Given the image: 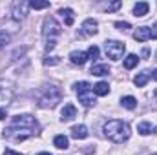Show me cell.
<instances>
[{"label":"cell","mask_w":157,"mask_h":155,"mask_svg":"<svg viewBox=\"0 0 157 155\" xmlns=\"http://www.w3.org/2000/svg\"><path fill=\"white\" fill-rule=\"evenodd\" d=\"M102 130H104V135H106L110 141L117 142V144H121V142H124V141L130 139V126H128L126 122L119 120V119L108 120Z\"/></svg>","instance_id":"1"},{"label":"cell","mask_w":157,"mask_h":155,"mask_svg":"<svg viewBox=\"0 0 157 155\" xmlns=\"http://www.w3.org/2000/svg\"><path fill=\"white\" fill-rule=\"evenodd\" d=\"M60 100H62V91L57 86H44L39 91L40 108H55Z\"/></svg>","instance_id":"2"},{"label":"cell","mask_w":157,"mask_h":155,"mask_svg":"<svg viewBox=\"0 0 157 155\" xmlns=\"http://www.w3.org/2000/svg\"><path fill=\"white\" fill-rule=\"evenodd\" d=\"M75 91H77L78 95V102H82V106H86V108H91V106H95V93H93V89H91V86L88 84V82H77L75 84Z\"/></svg>","instance_id":"3"},{"label":"cell","mask_w":157,"mask_h":155,"mask_svg":"<svg viewBox=\"0 0 157 155\" xmlns=\"http://www.w3.org/2000/svg\"><path fill=\"white\" fill-rule=\"evenodd\" d=\"M124 51H126V46L121 40H106L104 42V53L112 60H121L122 55H124Z\"/></svg>","instance_id":"4"},{"label":"cell","mask_w":157,"mask_h":155,"mask_svg":"<svg viewBox=\"0 0 157 155\" xmlns=\"http://www.w3.org/2000/svg\"><path fill=\"white\" fill-rule=\"evenodd\" d=\"M42 35H44L46 40H51V39H55V37L60 35V26H59V22H57L53 17H46V18H44Z\"/></svg>","instance_id":"5"},{"label":"cell","mask_w":157,"mask_h":155,"mask_svg":"<svg viewBox=\"0 0 157 155\" xmlns=\"http://www.w3.org/2000/svg\"><path fill=\"white\" fill-rule=\"evenodd\" d=\"M11 126H20V128H28V130H33L39 133L40 126H39V120L31 115H17L11 119Z\"/></svg>","instance_id":"6"},{"label":"cell","mask_w":157,"mask_h":155,"mask_svg":"<svg viewBox=\"0 0 157 155\" xmlns=\"http://www.w3.org/2000/svg\"><path fill=\"white\" fill-rule=\"evenodd\" d=\"M28 9H29V2H24V0L15 2V4H13V11H11L13 20H17V22L24 20V18H26V15H28Z\"/></svg>","instance_id":"7"},{"label":"cell","mask_w":157,"mask_h":155,"mask_svg":"<svg viewBox=\"0 0 157 155\" xmlns=\"http://www.w3.org/2000/svg\"><path fill=\"white\" fill-rule=\"evenodd\" d=\"M133 39L137 40V42H146V40L154 39V37H152V28H148V26H141V28H137L135 33H133Z\"/></svg>","instance_id":"8"},{"label":"cell","mask_w":157,"mask_h":155,"mask_svg":"<svg viewBox=\"0 0 157 155\" xmlns=\"http://www.w3.org/2000/svg\"><path fill=\"white\" fill-rule=\"evenodd\" d=\"M82 31H84V35H97V31H99V24H97V20H93V18H86L84 24H82Z\"/></svg>","instance_id":"9"},{"label":"cell","mask_w":157,"mask_h":155,"mask_svg":"<svg viewBox=\"0 0 157 155\" xmlns=\"http://www.w3.org/2000/svg\"><path fill=\"white\" fill-rule=\"evenodd\" d=\"M88 135H90V133H88V128H86L84 124H78V126H73V128H71V137L77 139V141L78 139H86Z\"/></svg>","instance_id":"10"},{"label":"cell","mask_w":157,"mask_h":155,"mask_svg":"<svg viewBox=\"0 0 157 155\" xmlns=\"http://www.w3.org/2000/svg\"><path fill=\"white\" fill-rule=\"evenodd\" d=\"M70 60H71L73 64L82 66V64L88 60V53H84V51H71V53H70Z\"/></svg>","instance_id":"11"},{"label":"cell","mask_w":157,"mask_h":155,"mask_svg":"<svg viewBox=\"0 0 157 155\" xmlns=\"http://www.w3.org/2000/svg\"><path fill=\"white\" fill-rule=\"evenodd\" d=\"M75 115H77V110H75L73 104H66V106L62 108V120H64V122L75 119Z\"/></svg>","instance_id":"12"},{"label":"cell","mask_w":157,"mask_h":155,"mask_svg":"<svg viewBox=\"0 0 157 155\" xmlns=\"http://www.w3.org/2000/svg\"><path fill=\"white\" fill-rule=\"evenodd\" d=\"M148 9H150V4L148 2H137L133 6V15L135 17H144L148 13Z\"/></svg>","instance_id":"13"},{"label":"cell","mask_w":157,"mask_h":155,"mask_svg":"<svg viewBox=\"0 0 157 155\" xmlns=\"http://www.w3.org/2000/svg\"><path fill=\"white\" fill-rule=\"evenodd\" d=\"M93 93L95 95H99V97H104V95H108L110 93V86H108V82H97L95 86H93Z\"/></svg>","instance_id":"14"},{"label":"cell","mask_w":157,"mask_h":155,"mask_svg":"<svg viewBox=\"0 0 157 155\" xmlns=\"http://www.w3.org/2000/svg\"><path fill=\"white\" fill-rule=\"evenodd\" d=\"M59 15L64 18L66 26H73V9H70V7H62V9H59Z\"/></svg>","instance_id":"15"},{"label":"cell","mask_w":157,"mask_h":155,"mask_svg":"<svg viewBox=\"0 0 157 155\" xmlns=\"http://www.w3.org/2000/svg\"><path fill=\"white\" fill-rule=\"evenodd\" d=\"M150 78H152V73H150V71H143V73H139L137 77L133 78V84H135L137 88H143Z\"/></svg>","instance_id":"16"},{"label":"cell","mask_w":157,"mask_h":155,"mask_svg":"<svg viewBox=\"0 0 157 155\" xmlns=\"http://www.w3.org/2000/svg\"><path fill=\"white\" fill-rule=\"evenodd\" d=\"M110 73V66L108 64H97L91 68V75H97V77H104Z\"/></svg>","instance_id":"17"},{"label":"cell","mask_w":157,"mask_h":155,"mask_svg":"<svg viewBox=\"0 0 157 155\" xmlns=\"http://www.w3.org/2000/svg\"><path fill=\"white\" fill-rule=\"evenodd\" d=\"M53 144H55L59 150H68L70 141H68V137H66V135H57V137L53 139Z\"/></svg>","instance_id":"18"},{"label":"cell","mask_w":157,"mask_h":155,"mask_svg":"<svg viewBox=\"0 0 157 155\" xmlns=\"http://www.w3.org/2000/svg\"><path fill=\"white\" fill-rule=\"evenodd\" d=\"M121 104H122V108H126V110H135L137 108V99L135 97H122L121 99Z\"/></svg>","instance_id":"19"},{"label":"cell","mask_w":157,"mask_h":155,"mask_svg":"<svg viewBox=\"0 0 157 155\" xmlns=\"http://www.w3.org/2000/svg\"><path fill=\"white\" fill-rule=\"evenodd\" d=\"M137 64H139V57H137V55H128V57L124 59V68H126V70H133Z\"/></svg>","instance_id":"20"},{"label":"cell","mask_w":157,"mask_h":155,"mask_svg":"<svg viewBox=\"0 0 157 155\" xmlns=\"http://www.w3.org/2000/svg\"><path fill=\"white\" fill-rule=\"evenodd\" d=\"M137 131H139L141 135H150V133H152V124L146 122V120H144V122H139V124H137Z\"/></svg>","instance_id":"21"},{"label":"cell","mask_w":157,"mask_h":155,"mask_svg":"<svg viewBox=\"0 0 157 155\" xmlns=\"http://www.w3.org/2000/svg\"><path fill=\"white\" fill-rule=\"evenodd\" d=\"M29 7H31V9H46V7H49V2H37V0H31V2H29Z\"/></svg>","instance_id":"22"},{"label":"cell","mask_w":157,"mask_h":155,"mask_svg":"<svg viewBox=\"0 0 157 155\" xmlns=\"http://www.w3.org/2000/svg\"><path fill=\"white\" fill-rule=\"evenodd\" d=\"M99 57V47L97 46H90L88 49V59H97Z\"/></svg>","instance_id":"23"},{"label":"cell","mask_w":157,"mask_h":155,"mask_svg":"<svg viewBox=\"0 0 157 155\" xmlns=\"http://www.w3.org/2000/svg\"><path fill=\"white\" fill-rule=\"evenodd\" d=\"M121 6H122V2H121V0H115V2H112V4H108L104 9H106V11H115V9H119Z\"/></svg>","instance_id":"24"},{"label":"cell","mask_w":157,"mask_h":155,"mask_svg":"<svg viewBox=\"0 0 157 155\" xmlns=\"http://www.w3.org/2000/svg\"><path fill=\"white\" fill-rule=\"evenodd\" d=\"M59 62H60V59H59V57H48V59L44 60V64H46V66H57Z\"/></svg>","instance_id":"25"},{"label":"cell","mask_w":157,"mask_h":155,"mask_svg":"<svg viewBox=\"0 0 157 155\" xmlns=\"http://www.w3.org/2000/svg\"><path fill=\"white\" fill-rule=\"evenodd\" d=\"M7 42H9V35H7L6 31H0V47H2V46H6Z\"/></svg>","instance_id":"26"},{"label":"cell","mask_w":157,"mask_h":155,"mask_svg":"<svg viewBox=\"0 0 157 155\" xmlns=\"http://www.w3.org/2000/svg\"><path fill=\"white\" fill-rule=\"evenodd\" d=\"M115 28H117V29H121V31H126V29H130L132 26H130L128 22H115Z\"/></svg>","instance_id":"27"},{"label":"cell","mask_w":157,"mask_h":155,"mask_svg":"<svg viewBox=\"0 0 157 155\" xmlns=\"http://www.w3.org/2000/svg\"><path fill=\"white\" fill-rule=\"evenodd\" d=\"M55 46H57V42H55V39H51V40H46V49H48V51H51V49H53Z\"/></svg>","instance_id":"28"},{"label":"cell","mask_w":157,"mask_h":155,"mask_svg":"<svg viewBox=\"0 0 157 155\" xmlns=\"http://www.w3.org/2000/svg\"><path fill=\"white\" fill-rule=\"evenodd\" d=\"M6 117H7V112H6L4 108H0V120H4Z\"/></svg>","instance_id":"29"},{"label":"cell","mask_w":157,"mask_h":155,"mask_svg":"<svg viewBox=\"0 0 157 155\" xmlns=\"http://www.w3.org/2000/svg\"><path fill=\"white\" fill-rule=\"evenodd\" d=\"M4 155H22V153H17V152H13V150H6Z\"/></svg>","instance_id":"30"},{"label":"cell","mask_w":157,"mask_h":155,"mask_svg":"<svg viewBox=\"0 0 157 155\" xmlns=\"http://www.w3.org/2000/svg\"><path fill=\"white\" fill-rule=\"evenodd\" d=\"M152 37H154V39H157V24L152 28Z\"/></svg>","instance_id":"31"},{"label":"cell","mask_w":157,"mask_h":155,"mask_svg":"<svg viewBox=\"0 0 157 155\" xmlns=\"http://www.w3.org/2000/svg\"><path fill=\"white\" fill-rule=\"evenodd\" d=\"M152 78H155V80H157V70H154V71H152Z\"/></svg>","instance_id":"32"},{"label":"cell","mask_w":157,"mask_h":155,"mask_svg":"<svg viewBox=\"0 0 157 155\" xmlns=\"http://www.w3.org/2000/svg\"><path fill=\"white\" fill-rule=\"evenodd\" d=\"M37 155H51V153H48V152H40V153H37Z\"/></svg>","instance_id":"33"},{"label":"cell","mask_w":157,"mask_h":155,"mask_svg":"<svg viewBox=\"0 0 157 155\" xmlns=\"http://www.w3.org/2000/svg\"><path fill=\"white\" fill-rule=\"evenodd\" d=\"M155 133H157V128H155Z\"/></svg>","instance_id":"34"},{"label":"cell","mask_w":157,"mask_h":155,"mask_svg":"<svg viewBox=\"0 0 157 155\" xmlns=\"http://www.w3.org/2000/svg\"><path fill=\"white\" fill-rule=\"evenodd\" d=\"M155 155H157V153H155Z\"/></svg>","instance_id":"35"}]
</instances>
